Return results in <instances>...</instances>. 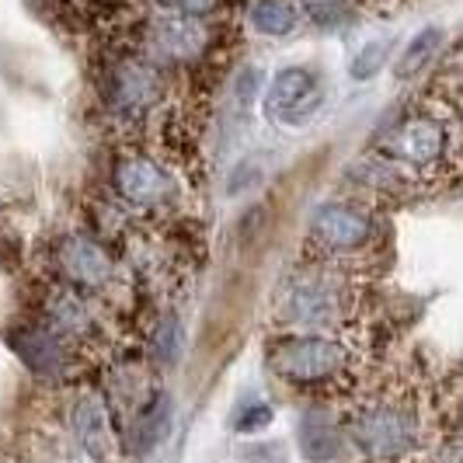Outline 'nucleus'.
Listing matches in <instances>:
<instances>
[{"label": "nucleus", "instance_id": "1", "mask_svg": "<svg viewBox=\"0 0 463 463\" xmlns=\"http://www.w3.org/2000/svg\"><path fill=\"white\" fill-rule=\"evenodd\" d=\"M338 429L363 460L408 463L432 453L442 432V415L421 380L394 376L380 380L376 387H355Z\"/></svg>", "mask_w": 463, "mask_h": 463}, {"label": "nucleus", "instance_id": "2", "mask_svg": "<svg viewBox=\"0 0 463 463\" xmlns=\"http://www.w3.org/2000/svg\"><path fill=\"white\" fill-rule=\"evenodd\" d=\"M366 175L387 195L432 192L463 167V118L446 105H418L376 137Z\"/></svg>", "mask_w": 463, "mask_h": 463}, {"label": "nucleus", "instance_id": "3", "mask_svg": "<svg viewBox=\"0 0 463 463\" xmlns=\"http://www.w3.org/2000/svg\"><path fill=\"white\" fill-rule=\"evenodd\" d=\"M265 366L297 391L348 394L363 383L370 345L363 331H282L265 345Z\"/></svg>", "mask_w": 463, "mask_h": 463}, {"label": "nucleus", "instance_id": "4", "mask_svg": "<svg viewBox=\"0 0 463 463\" xmlns=\"http://www.w3.org/2000/svg\"><path fill=\"white\" fill-rule=\"evenodd\" d=\"M359 279L321 261H307L276 293V325L282 331H359L363 289Z\"/></svg>", "mask_w": 463, "mask_h": 463}, {"label": "nucleus", "instance_id": "5", "mask_svg": "<svg viewBox=\"0 0 463 463\" xmlns=\"http://www.w3.org/2000/svg\"><path fill=\"white\" fill-rule=\"evenodd\" d=\"M380 244H383V220L376 209L359 199H327L307 220L303 258L363 276L376 265Z\"/></svg>", "mask_w": 463, "mask_h": 463}, {"label": "nucleus", "instance_id": "6", "mask_svg": "<svg viewBox=\"0 0 463 463\" xmlns=\"http://www.w3.org/2000/svg\"><path fill=\"white\" fill-rule=\"evenodd\" d=\"M35 321L46 325L60 342H67L77 359H105L118 348L116 321L109 317L105 303L52 276L39 286Z\"/></svg>", "mask_w": 463, "mask_h": 463}, {"label": "nucleus", "instance_id": "7", "mask_svg": "<svg viewBox=\"0 0 463 463\" xmlns=\"http://www.w3.org/2000/svg\"><path fill=\"white\" fill-rule=\"evenodd\" d=\"M109 192L129 216H164L182 203V178L146 150H122L109 171Z\"/></svg>", "mask_w": 463, "mask_h": 463}, {"label": "nucleus", "instance_id": "8", "mask_svg": "<svg viewBox=\"0 0 463 463\" xmlns=\"http://www.w3.org/2000/svg\"><path fill=\"white\" fill-rule=\"evenodd\" d=\"M98 98L105 116L133 129L139 122L154 116L164 101V67L150 63L146 56L129 52V56H116L109 67L101 70L98 80Z\"/></svg>", "mask_w": 463, "mask_h": 463}, {"label": "nucleus", "instance_id": "9", "mask_svg": "<svg viewBox=\"0 0 463 463\" xmlns=\"http://www.w3.org/2000/svg\"><path fill=\"white\" fill-rule=\"evenodd\" d=\"M49 272L52 279L67 282L80 293H91L98 300H109L116 289L126 286V272L112 255V248L84 231H67L52 241Z\"/></svg>", "mask_w": 463, "mask_h": 463}, {"label": "nucleus", "instance_id": "10", "mask_svg": "<svg viewBox=\"0 0 463 463\" xmlns=\"http://www.w3.org/2000/svg\"><path fill=\"white\" fill-rule=\"evenodd\" d=\"M213 24L206 18H185L161 11L139 32V56H146L157 67H188L213 52Z\"/></svg>", "mask_w": 463, "mask_h": 463}, {"label": "nucleus", "instance_id": "11", "mask_svg": "<svg viewBox=\"0 0 463 463\" xmlns=\"http://www.w3.org/2000/svg\"><path fill=\"white\" fill-rule=\"evenodd\" d=\"M325 98L327 84L314 67H282L265 88V116L286 129H300L321 116Z\"/></svg>", "mask_w": 463, "mask_h": 463}, {"label": "nucleus", "instance_id": "12", "mask_svg": "<svg viewBox=\"0 0 463 463\" xmlns=\"http://www.w3.org/2000/svg\"><path fill=\"white\" fill-rule=\"evenodd\" d=\"M70 429H73V439L80 442V449L91 460L112 463L126 449L122 446V432H118L116 418H112V408H109V397L98 394V391H84L73 401Z\"/></svg>", "mask_w": 463, "mask_h": 463}, {"label": "nucleus", "instance_id": "13", "mask_svg": "<svg viewBox=\"0 0 463 463\" xmlns=\"http://www.w3.org/2000/svg\"><path fill=\"white\" fill-rule=\"evenodd\" d=\"M7 345L14 348V355L28 370L35 376H46V380L67 376V373H73V363H77V355L70 352L67 342H60L39 321H22V325L7 327Z\"/></svg>", "mask_w": 463, "mask_h": 463}, {"label": "nucleus", "instance_id": "14", "mask_svg": "<svg viewBox=\"0 0 463 463\" xmlns=\"http://www.w3.org/2000/svg\"><path fill=\"white\" fill-rule=\"evenodd\" d=\"M171 411H175L171 397L157 394V391L146 397V401H139L137 408H133V415H129L126 432H122V446H126L129 453H137V457L150 453V449L167 436V429H171Z\"/></svg>", "mask_w": 463, "mask_h": 463}, {"label": "nucleus", "instance_id": "15", "mask_svg": "<svg viewBox=\"0 0 463 463\" xmlns=\"http://www.w3.org/2000/svg\"><path fill=\"white\" fill-rule=\"evenodd\" d=\"M342 446H345L342 429H338L335 421H327L321 408H314V411H307V415H303V421H300V449H303V457H307V460H310V463L338 460Z\"/></svg>", "mask_w": 463, "mask_h": 463}, {"label": "nucleus", "instance_id": "16", "mask_svg": "<svg viewBox=\"0 0 463 463\" xmlns=\"http://www.w3.org/2000/svg\"><path fill=\"white\" fill-rule=\"evenodd\" d=\"M442 43H446V32H442L439 24H425L418 35H411V43L404 46V52L397 56V63H394L397 80H411V77H418L425 67H432L436 56L442 52Z\"/></svg>", "mask_w": 463, "mask_h": 463}, {"label": "nucleus", "instance_id": "17", "mask_svg": "<svg viewBox=\"0 0 463 463\" xmlns=\"http://www.w3.org/2000/svg\"><path fill=\"white\" fill-rule=\"evenodd\" d=\"M182 348H185V327H182V317L167 310V314H161V317L154 321V327H150L146 355H150V363H154L157 370H171V366L178 363Z\"/></svg>", "mask_w": 463, "mask_h": 463}, {"label": "nucleus", "instance_id": "18", "mask_svg": "<svg viewBox=\"0 0 463 463\" xmlns=\"http://www.w3.org/2000/svg\"><path fill=\"white\" fill-rule=\"evenodd\" d=\"M248 24L261 32V35H272L282 39L289 32H297L300 24V7L293 0H251L248 7Z\"/></svg>", "mask_w": 463, "mask_h": 463}, {"label": "nucleus", "instance_id": "19", "mask_svg": "<svg viewBox=\"0 0 463 463\" xmlns=\"http://www.w3.org/2000/svg\"><path fill=\"white\" fill-rule=\"evenodd\" d=\"M387 52H391V39L366 43V46L352 56V63H348V77H352V80H373V77L380 73V67L387 63Z\"/></svg>", "mask_w": 463, "mask_h": 463}, {"label": "nucleus", "instance_id": "20", "mask_svg": "<svg viewBox=\"0 0 463 463\" xmlns=\"http://www.w3.org/2000/svg\"><path fill=\"white\" fill-rule=\"evenodd\" d=\"M161 11H171V14H185V18H209L216 14L227 0H154Z\"/></svg>", "mask_w": 463, "mask_h": 463}, {"label": "nucleus", "instance_id": "21", "mask_svg": "<svg viewBox=\"0 0 463 463\" xmlns=\"http://www.w3.org/2000/svg\"><path fill=\"white\" fill-rule=\"evenodd\" d=\"M293 4H297L300 11H307L314 22H321V24L331 22L335 14H342V11L348 7V0H293Z\"/></svg>", "mask_w": 463, "mask_h": 463}, {"label": "nucleus", "instance_id": "22", "mask_svg": "<svg viewBox=\"0 0 463 463\" xmlns=\"http://www.w3.org/2000/svg\"><path fill=\"white\" fill-rule=\"evenodd\" d=\"M22 265V241L14 237V231H0V269L14 272Z\"/></svg>", "mask_w": 463, "mask_h": 463}, {"label": "nucleus", "instance_id": "23", "mask_svg": "<svg viewBox=\"0 0 463 463\" xmlns=\"http://www.w3.org/2000/svg\"><path fill=\"white\" fill-rule=\"evenodd\" d=\"M269 421H272V408L269 404H251L248 411H241V418H237V432H258Z\"/></svg>", "mask_w": 463, "mask_h": 463}]
</instances>
